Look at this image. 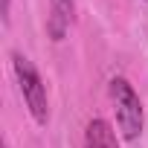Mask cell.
Masks as SVG:
<instances>
[{
	"label": "cell",
	"mask_w": 148,
	"mask_h": 148,
	"mask_svg": "<svg viewBox=\"0 0 148 148\" xmlns=\"http://www.w3.org/2000/svg\"><path fill=\"white\" fill-rule=\"evenodd\" d=\"M12 70H15V79H18V87H21V96L32 113V119L38 125H47L49 122V99H47V84L41 79V73L35 70V64L21 55V52H12Z\"/></svg>",
	"instance_id": "6da1fadb"
},
{
	"label": "cell",
	"mask_w": 148,
	"mask_h": 148,
	"mask_svg": "<svg viewBox=\"0 0 148 148\" xmlns=\"http://www.w3.org/2000/svg\"><path fill=\"white\" fill-rule=\"evenodd\" d=\"M110 99H113V110H116V122L122 131V139L134 142L142 134L145 116H142V102L136 96V90L125 82V79H113L110 82Z\"/></svg>",
	"instance_id": "7a4b0ae2"
},
{
	"label": "cell",
	"mask_w": 148,
	"mask_h": 148,
	"mask_svg": "<svg viewBox=\"0 0 148 148\" xmlns=\"http://www.w3.org/2000/svg\"><path fill=\"white\" fill-rule=\"evenodd\" d=\"M73 0H49V18H47V32L52 41H64L70 23H73Z\"/></svg>",
	"instance_id": "3957f363"
},
{
	"label": "cell",
	"mask_w": 148,
	"mask_h": 148,
	"mask_svg": "<svg viewBox=\"0 0 148 148\" xmlns=\"http://www.w3.org/2000/svg\"><path fill=\"white\" fill-rule=\"evenodd\" d=\"M84 148H119L116 131L105 119H90L84 128Z\"/></svg>",
	"instance_id": "277c9868"
},
{
	"label": "cell",
	"mask_w": 148,
	"mask_h": 148,
	"mask_svg": "<svg viewBox=\"0 0 148 148\" xmlns=\"http://www.w3.org/2000/svg\"><path fill=\"white\" fill-rule=\"evenodd\" d=\"M9 9H12V0H3V21H9Z\"/></svg>",
	"instance_id": "5b68a950"
}]
</instances>
